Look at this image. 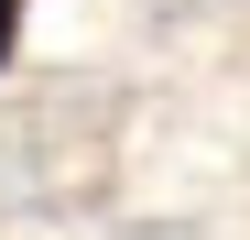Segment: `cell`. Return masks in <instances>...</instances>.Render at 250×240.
<instances>
[{
  "label": "cell",
  "mask_w": 250,
  "mask_h": 240,
  "mask_svg": "<svg viewBox=\"0 0 250 240\" xmlns=\"http://www.w3.org/2000/svg\"><path fill=\"white\" fill-rule=\"evenodd\" d=\"M11 33H22V0H0V66H11Z\"/></svg>",
  "instance_id": "1"
}]
</instances>
